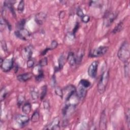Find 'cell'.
<instances>
[{
	"label": "cell",
	"instance_id": "obj_18",
	"mask_svg": "<svg viewBox=\"0 0 130 130\" xmlns=\"http://www.w3.org/2000/svg\"><path fill=\"white\" fill-rule=\"evenodd\" d=\"M39 119H40L39 112L38 111L36 110L34 112V113L32 115L31 121L32 123H37L39 121Z\"/></svg>",
	"mask_w": 130,
	"mask_h": 130
},
{
	"label": "cell",
	"instance_id": "obj_22",
	"mask_svg": "<svg viewBox=\"0 0 130 130\" xmlns=\"http://www.w3.org/2000/svg\"><path fill=\"white\" fill-rule=\"evenodd\" d=\"M44 77V75L43 71L40 69L38 71V75L36 77V80L38 82H40L41 81Z\"/></svg>",
	"mask_w": 130,
	"mask_h": 130
},
{
	"label": "cell",
	"instance_id": "obj_4",
	"mask_svg": "<svg viewBox=\"0 0 130 130\" xmlns=\"http://www.w3.org/2000/svg\"><path fill=\"white\" fill-rule=\"evenodd\" d=\"M108 50L107 46H100L92 51L89 54V57L92 58H97L103 56L106 54Z\"/></svg>",
	"mask_w": 130,
	"mask_h": 130
},
{
	"label": "cell",
	"instance_id": "obj_9",
	"mask_svg": "<svg viewBox=\"0 0 130 130\" xmlns=\"http://www.w3.org/2000/svg\"><path fill=\"white\" fill-rule=\"evenodd\" d=\"M99 66V62L97 61L93 62L91 64L88 68V75L92 78H95L97 76L98 68Z\"/></svg>",
	"mask_w": 130,
	"mask_h": 130
},
{
	"label": "cell",
	"instance_id": "obj_41",
	"mask_svg": "<svg viewBox=\"0 0 130 130\" xmlns=\"http://www.w3.org/2000/svg\"><path fill=\"white\" fill-rule=\"evenodd\" d=\"M49 50H50V49L49 48V47H48V48L45 49V50H44L42 52V56L45 55L46 54L47 52L48 51H49Z\"/></svg>",
	"mask_w": 130,
	"mask_h": 130
},
{
	"label": "cell",
	"instance_id": "obj_23",
	"mask_svg": "<svg viewBox=\"0 0 130 130\" xmlns=\"http://www.w3.org/2000/svg\"><path fill=\"white\" fill-rule=\"evenodd\" d=\"M30 93L31 97L33 100H37L39 97V95L37 90H36V88H33L31 89Z\"/></svg>",
	"mask_w": 130,
	"mask_h": 130
},
{
	"label": "cell",
	"instance_id": "obj_11",
	"mask_svg": "<svg viewBox=\"0 0 130 130\" xmlns=\"http://www.w3.org/2000/svg\"><path fill=\"white\" fill-rule=\"evenodd\" d=\"M99 127L100 130H106L107 129V117L105 110H103L101 113Z\"/></svg>",
	"mask_w": 130,
	"mask_h": 130
},
{
	"label": "cell",
	"instance_id": "obj_17",
	"mask_svg": "<svg viewBox=\"0 0 130 130\" xmlns=\"http://www.w3.org/2000/svg\"><path fill=\"white\" fill-rule=\"evenodd\" d=\"M32 110V105L29 102L24 103L22 107V111L23 113L25 114H29L30 113Z\"/></svg>",
	"mask_w": 130,
	"mask_h": 130
},
{
	"label": "cell",
	"instance_id": "obj_21",
	"mask_svg": "<svg viewBox=\"0 0 130 130\" xmlns=\"http://www.w3.org/2000/svg\"><path fill=\"white\" fill-rule=\"evenodd\" d=\"M65 64V58L63 55L61 56L59 59V67L58 70H61Z\"/></svg>",
	"mask_w": 130,
	"mask_h": 130
},
{
	"label": "cell",
	"instance_id": "obj_2",
	"mask_svg": "<svg viewBox=\"0 0 130 130\" xmlns=\"http://www.w3.org/2000/svg\"><path fill=\"white\" fill-rule=\"evenodd\" d=\"M109 79V71H105L101 76L100 79L98 84V90L100 94H103L105 92Z\"/></svg>",
	"mask_w": 130,
	"mask_h": 130
},
{
	"label": "cell",
	"instance_id": "obj_13",
	"mask_svg": "<svg viewBox=\"0 0 130 130\" xmlns=\"http://www.w3.org/2000/svg\"><path fill=\"white\" fill-rule=\"evenodd\" d=\"M59 124H60V120L59 118H56L48 125V126L44 128V129H50V130H59L60 129Z\"/></svg>",
	"mask_w": 130,
	"mask_h": 130
},
{
	"label": "cell",
	"instance_id": "obj_15",
	"mask_svg": "<svg viewBox=\"0 0 130 130\" xmlns=\"http://www.w3.org/2000/svg\"><path fill=\"white\" fill-rule=\"evenodd\" d=\"M87 91L86 89V88L83 87L81 85H79L78 87L77 88V90H76V94L78 98V99L81 100L83 99L86 94Z\"/></svg>",
	"mask_w": 130,
	"mask_h": 130
},
{
	"label": "cell",
	"instance_id": "obj_3",
	"mask_svg": "<svg viewBox=\"0 0 130 130\" xmlns=\"http://www.w3.org/2000/svg\"><path fill=\"white\" fill-rule=\"evenodd\" d=\"M14 60L13 58H7L3 60L2 58L0 59V66L3 71L7 72L10 71L13 67Z\"/></svg>",
	"mask_w": 130,
	"mask_h": 130
},
{
	"label": "cell",
	"instance_id": "obj_8",
	"mask_svg": "<svg viewBox=\"0 0 130 130\" xmlns=\"http://www.w3.org/2000/svg\"><path fill=\"white\" fill-rule=\"evenodd\" d=\"M15 35L17 38H19L20 39L24 41H27L29 40L31 37L30 33L27 30L25 29L17 30L15 32Z\"/></svg>",
	"mask_w": 130,
	"mask_h": 130
},
{
	"label": "cell",
	"instance_id": "obj_12",
	"mask_svg": "<svg viewBox=\"0 0 130 130\" xmlns=\"http://www.w3.org/2000/svg\"><path fill=\"white\" fill-rule=\"evenodd\" d=\"M46 17L47 15L44 12H39L36 15L35 17V20L38 24L42 25L46 20Z\"/></svg>",
	"mask_w": 130,
	"mask_h": 130
},
{
	"label": "cell",
	"instance_id": "obj_20",
	"mask_svg": "<svg viewBox=\"0 0 130 130\" xmlns=\"http://www.w3.org/2000/svg\"><path fill=\"white\" fill-rule=\"evenodd\" d=\"M47 85H44L41 88V92L40 96V98L41 100H43L44 99V98H45V97L47 94Z\"/></svg>",
	"mask_w": 130,
	"mask_h": 130
},
{
	"label": "cell",
	"instance_id": "obj_16",
	"mask_svg": "<svg viewBox=\"0 0 130 130\" xmlns=\"http://www.w3.org/2000/svg\"><path fill=\"white\" fill-rule=\"evenodd\" d=\"M67 61L70 65L72 66H75V65L77 63V58L75 57V55L73 53H70L68 54L67 57Z\"/></svg>",
	"mask_w": 130,
	"mask_h": 130
},
{
	"label": "cell",
	"instance_id": "obj_29",
	"mask_svg": "<svg viewBox=\"0 0 130 130\" xmlns=\"http://www.w3.org/2000/svg\"><path fill=\"white\" fill-rule=\"evenodd\" d=\"M130 109H128V110L126 111V123L128 126V128H130Z\"/></svg>",
	"mask_w": 130,
	"mask_h": 130
},
{
	"label": "cell",
	"instance_id": "obj_33",
	"mask_svg": "<svg viewBox=\"0 0 130 130\" xmlns=\"http://www.w3.org/2000/svg\"><path fill=\"white\" fill-rule=\"evenodd\" d=\"M58 46V43L57 41L56 40H53L51 42L50 46L49 47V48L50 49V50H53L55 48H56Z\"/></svg>",
	"mask_w": 130,
	"mask_h": 130
},
{
	"label": "cell",
	"instance_id": "obj_27",
	"mask_svg": "<svg viewBox=\"0 0 130 130\" xmlns=\"http://www.w3.org/2000/svg\"><path fill=\"white\" fill-rule=\"evenodd\" d=\"M48 64V59L46 57H44L43 59H42L39 62V65L41 67H44L47 66Z\"/></svg>",
	"mask_w": 130,
	"mask_h": 130
},
{
	"label": "cell",
	"instance_id": "obj_37",
	"mask_svg": "<svg viewBox=\"0 0 130 130\" xmlns=\"http://www.w3.org/2000/svg\"><path fill=\"white\" fill-rule=\"evenodd\" d=\"M56 78H55V75L53 76V77H52V78L51 79V82H50V83H51V85L53 87H56Z\"/></svg>",
	"mask_w": 130,
	"mask_h": 130
},
{
	"label": "cell",
	"instance_id": "obj_40",
	"mask_svg": "<svg viewBox=\"0 0 130 130\" xmlns=\"http://www.w3.org/2000/svg\"><path fill=\"white\" fill-rule=\"evenodd\" d=\"M44 107L45 109H48L49 107V103L47 101H44Z\"/></svg>",
	"mask_w": 130,
	"mask_h": 130
},
{
	"label": "cell",
	"instance_id": "obj_1",
	"mask_svg": "<svg viewBox=\"0 0 130 130\" xmlns=\"http://www.w3.org/2000/svg\"><path fill=\"white\" fill-rule=\"evenodd\" d=\"M130 46L127 41H125L121 45L118 53L119 59L123 62H128L130 59Z\"/></svg>",
	"mask_w": 130,
	"mask_h": 130
},
{
	"label": "cell",
	"instance_id": "obj_7",
	"mask_svg": "<svg viewBox=\"0 0 130 130\" xmlns=\"http://www.w3.org/2000/svg\"><path fill=\"white\" fill-rule=\"evenodd\" d=\"M15 121L20 127L22 128L25 127L28 124L30 119L27 115L18 114L15 117Z\"/></svg>",
	"mask_w": 130,
	"mask_h": 130
},
{
	"label": "cell",
	"instance_id": "obj_34",
	"mask_svg": "<svg viewBox=\"0 0 130 130\" xmlns=\"http://www.w3.org/2000/svg\"><path fill=\"white\" fill-rule=\"evenodd\" d=\"M35 65V61L32 60V59H30L27 62V66L28 68H31L32 67H34Z\"/></svg>",
	"mask_w": 130,
	"mask_h": 130
},
{
	"label": "cell",
	"instance_id": "obj_39",
	"mask_svg": "<svg viewBox=\"0 0 130 130\" xmlns=\"http://www.w3.org/2000/svg\"><path fill=\"white\" fill-rule=\"evenodd\" d=\"M2 48L3 49V50L4 51H6L7 50V46H6V43L5 41H2Z\"/></svg>",
	"mask_w": 130,
	"mask_h": 130
},
{
	"label": "cell",
	"instance_id": "obj_19",
	"mask_svg": "<svg viewBox=\"0 0 130 130\" xmlns=\"http://www.w3.org/2000/svg\"><path fill=\"white\" fill-rule=\"evenodd\" d=\"M123 28H124V23H123V22L121 21L117 24V25L113 30L112 33L116 34V33H119L123 29Z\"/></svg>",
	"mask_w": 130,
	"mask_h": 130
},
{
	"label": "cell",
	"instance_id": "obj_35",
	"mask_svg": "<svg viewBox=\"0 0 130 130\" xmlns=\"http://www.w3.org/2000/svg\"><path fill=\"white\" fill-rule=\"evenodd\" d=\"M77 15L81 18L84 15L82 9L80 7H78L77 9Z\"/></svg>",
	"mask_w": 130,
	"mask_h": 130
},
{
	"label": "cell",
	"instance_id": "obj_38",
	"mask_svg": "<svg viewBox=\"0 0 130 130\" xmlns=\"http://www.w3.org/2000/svg\"><path fill=\"white\" fill-rule=\"evenodd\" d=\"M78 28H79V24H78V23H77L76 24V25H75L74 29L73 30V35H75V34L76 33V32L78 30Z\"/></svg>",
	"mask_w": 130,
	"mask_h": 130
},
{
	"label": "cell",
	"instance_id": "obj_26",
	"mask_svg": "<svg viewBox=\"0 0 130 130\" xmlns=\"http://www.w3.org/2000/svg\"><path fill=\"white\" fill-rule=\"evenodd\" d=\"M55 93L57 95L63 99V90L59 86L55 87Z\"/></svg>",
	"mask_w": 130,
	"mask_h": 130
},
{
	"label": "cell",
	"instance_id": "obj_5",
	"mask_svg": "<svg viewBox=\"0 0 130 130\" xmlns=\"http://www.w3.org/2000/svg\"><path fill=\"white\" fill-rule=\"evenodd\" d=\"M76 93V88L73 85H69L65 88L63 90V94H65V101H69L71 97Z\"/></svg>",
	"mask_w": 130,
	"mask_h": 130
},
{
	"label": "cell",
	"instance_id": "obj_32",
	"mask_svg": "<svg viewBox=\"0 0 130 130\" xmlns=\"http://www.w3.org/2000/svg\"><path fill=\"white\" fill-rule=\"evenodd\" d=\"M24 2L23 1H21L17 7V10L19 13H22L24 10Z\"/></svg>",
	"mask_w": 130,
	"mask_h": 130
},
{
	"label": "cell",
	"instance_id": "obj_30",
	"mask_svg": "<svg viewBox=\"0 0 130 130\" xmlns=\"http://www.w3.org/2000/svg\"><path fill=\"white\" fill-rule=\"evenodd\" d=\"M25 101V98L22 95H19L17 98V105L20 107Z\"/></svg>",
	"mask_w": 130,
	"mask_h": 130
},
{
	"label": "cell",
	"instance_id": "obj_10",
	"mask_svg": "<svg viewBox=\"0 0 130 130\" xmlns=\"http://www.w3.org/2000/svg\"><path fill=\"white\" fill-rule=\"evenodd\" d=\"M33 51L30 47H27L23 48L21 51L22 57L25 60L28 61L29 60L31 59Z\"/></svg>",
	"mask_w": 130,
	"mask_h": 130
},
{
	"label": "cell",
	"instance_id": "obj_36",
	"mask_svg": "<svg viewBox=\"0 0 130 130\" xmlns=\"http://www.w3.org/2000/svg\"><path fill=\"white\" fill-rule=\"evenodd\" d=\"M82 21L84 23L88 22L90 20V17L87 15H84L81 18Z\"/></svg>",
	"mask_w": 130,
	"mask_h": 130
},
{
	"label": "cell",
	"instance_id": "obj_28",
	"mask_svg": "<svg viewBox=\"0 0 130 130\" xmlns=\"http://www.w3.org/2000/svg\"><path fill=\"white\" fill-rule=\"evenodd\" d=\"M25 24V19H22L20 21H19L16 24V27L17 28V30H20V29H24Z\"/></svg>",
	"mask_w": 130,
	"mask_h": 130
},
{
	"label": "cell",
	"instance_id": "obj_6",
	"mask_svg": "<svg viewBox=\"0 0 130 130\" xmlns=\"http://www.w3.org/2000/svg\"><path fill=\"white\" fill-rule=\"evenodd\" d=\"M116 17V15L113 12L107 11L104 16V24L106 27H109Z\"/></svg>",
	"mask_w": 130,
	"mask_h": 130
},
{
	"label": "cell",
	"instance_id": "obj_25",
	"mask_svg": "<svg viewBox=\"0 0 130 130\" xmlns=\"http://www.w3.org/2000/svg\"><path fill=\"white\" fill-rule=\"evenodd\" d=\"M79 84L81 85V86H82L83 87H84L86 88L89 87L90 86L91 83H90V82L88 80H87L86 79H81L80 81Z\"/></svg>",
	"mask_w": 130,
	"mask_h": 130
},
{
	"label": "cell",
	"instance_id": "obj_14",
	"mask_svg": "<svg viewBox=\"0 0 130 130\" xmlns=\"http://www.w3.org/2000/svg\"><path fill=\"white\" fill-rule=\"evenodd\" d=\"M33 76V74L32 73H23L18 75L17 77V79L19 81L24 82L31 79L32 78Z\"/></svg>",
	"mask_w": 130,
	"mask_h": 130
},
{
	"label": "cell",
	"instance_id": "obj_31",
	"mask_svg": "<svg viewBox=\"0 0 130 130\" xmlns=\"http://www.w3.org/2000/svg\"><path fill=\"white\" fill-rule=\"evenodd\" d=\"M124 69H125L124 70H125V77H127L129 75V63L128 62L125 63Z\"/></svg>",
	"mask_w": 130,
	"mask_h": 130
},
{
	"label": "cell",
	"instance_id": "obj_24",
	"mask_svg": "<svg viewBox=\"0 0 130 130\" xmlns=\"http://www.w3.org/2000/svg\"><path fill=\"white\" fill-rule=\"evenodd\" d=\"M7 95V92L6 89L5 87H3L1 90V93H0V101L2 102L6 97Z\"/></svg>",
	"mask_w": 130,
	"mask_h": 130
}]
</instances>
